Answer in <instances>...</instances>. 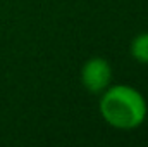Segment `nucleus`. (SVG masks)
<instances>
[{
    "instance_id": "obj_1",
    "label": "nucleus",
    "mask_w": 148,
    "mask_h": 147,
    "mask_svg": "<svg viewBox=\"0 0 148 147\" xmlns=\"http://www.w3.org/2000/svg\"><path fill=\"white\" fill-rule=\"evenodd\" d=\"M98 112L109 126L131 132L147 121L148 102L136 87L126 83H110L100 94Z\"/></svg>"
},
{
    "instance_id": "obj_2",
    "label": "nucleus",
    "mask_w": 148,
    "mask_h": 147,
    "mask_svg": "<svg viewBox=\"0 0 148 147\" xmlns=\"http://www.w3.org/2000/svg\"><path fill=\"white\" fill-rule=\"evenodd\" d=\"M112 76H114L112 64L105 57L97 55V57H90L88 61H84V64L81 66L79 80L86 92L93 95H100L112 83Z\"/></svg>"
},
{
    "instance_id": "obj_3",
    "label": "nucleus",
    "mask_w": 148,
    "mask_h": 147,
    "mask_svg": "<svg viewBox=\"0 0 148 147\" xmlns=\"http://www.w3.org/2000/svg\"><path fill=\"white\" fill-rule=\"evenodd\" d=\"M129 55L140 64H148V31L138 33L131 40Z\"/></svg>"
}]
</instances>
